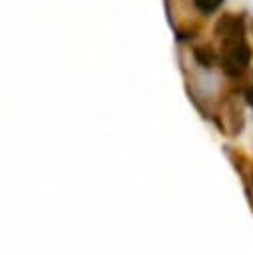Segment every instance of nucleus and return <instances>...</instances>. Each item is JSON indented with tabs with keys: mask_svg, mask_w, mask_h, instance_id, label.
<instances>
[{
	"mask_svg": "<svg viewBox=\"0 0 253 255\" xmlns=\"http://www.w3.org/2000/svg\"><path fill=\"white\" fill-rule=\"evenodd\" d=\"M251 62V48L245 38L221 42V68L227 76H241Z\"/></svg>",
	"mask_w": 253,
	"mask_h": 255,
	"instance_id": "f257e3e1",
	"label": "nucleus"
},
{
	"mask_svg": "<svg viewBox=\"0 0 253 255\" xmlns=\"http://www.w3.org/2000/svg\"><path fill=\"white\" fill-rule=\"evenodd\" d=\"M215 34L221 38V42L227 40H237L245 36V24L241 16H233V14H225L215 22Z\"/></svg>",
	"mask_w": 253,
	"mask_h": 255,
	"instance_id": "f03ea898",
	"label": "nucleus"
},
{
	"mask_svg": "<svg viewBox=\"0 0 253 255\" xmlns=\"http://www.w3.org/2000/svg\"><path fill=\"white\" fill-rule=\"evenodd\" d=\"M193 58L203 68H213L217 64V54H215V50L211 46H197L193 50Z\"/></svg>",
	"mask_w": 253,
	"mask_h": 255,
	"instance_id": "7ed1b4c3",
	"label": "nucleus"
},
{
	"mask_svg": "<svg viewBox=\"0 0 253 255\" xmlns=\"http://www.w3.org/2000/svg\"><path fill=\"white\" fill-rule=\"evenodd\" d=\"M191 2H193L195 10H199L201 14H213L223 4V0H191Z\"/></svg>",
	"mask_w": 253,
	"mask_h": 255,
	"instance_id": "20e7f679",
	"label": "nucleus"
},
{
	"mask_svg": "<svg viewBox=\"0 0 253 255\" xmlns=\"http://www.w3.org/2000/svg\"><path fill=\"white\" fill-rule=\"evenodd\" d=\"M245 102H247L249 108H253V86H249V88L245 90Z\"/></svg>",
	"mask_w": 253,
	"mask_h": 255,
	"instance_id": "39448f33",
	"label": "nucleus"
},
{
	"mask_svg": "<svg viewBox=\"0 0 253 255\" xmlns=\"http://www.w3.org/2000/svg\"><path fill=\"white\" fill-rule=\"evenodd\" d=\"M251 30H253V22H251Z\"/></svg>",
	"mask_w": 253,
	"mask_h": 255,
	"instance_id": "423d86ee",
	"label": "nucleus"
}]
</instances>
